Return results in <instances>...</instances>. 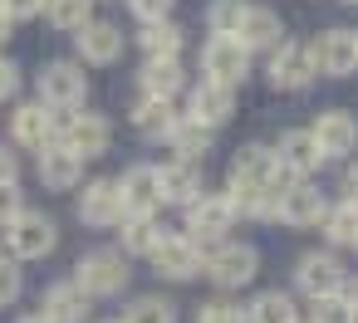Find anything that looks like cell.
Masks as SVG:
<instances>
[{"label":"cell","instance_id":"1","mask_svg":"<svg viewBox=\"0 0 358 323\" xmlns=\"http://www.w3.org/2000/svg\"><path fill=\"white\" fill-rule=\"evenodd\" d=\"M128 279H133L128 255L113 250V245H99V250L79 255V264H74V284H79L89 299H113V294L128 289Z\"/></svg>","mask_w":358,"mask_h":323},{"label":"cell","instance_id":"2","mask_svg":"<svg viewBox=\"0 0 358 323\" xmlns=\"http://www.w3.org/2000/svg\"><path fill=\"white\" fill-rule=\"evenodd\" d=\"M55 142L79 162H94L113 147V123L103 113H55Z\"/></svg>","mask_w":358,"mask_h":323},{"label":"cell","instance_id":"3","mask_svg":"<svg viewBox=\"0 0 358 323\" xmlns=\"http://www.w3.org/2000/svg\"><path fill=\"white\" fill-rule=\"evenodd\" d=\"M221 294H236V289H245L255 274H260V250L250 245V240H221V245H211L206 250V269H201Z\"/></svg>","mask_w":358,"mask_h":323},{"label":"cell","instance_id":"4","mask_svg":"<svg viewBox=\"0 0 358 323\" xmlns=\"http://www.w3.org/2000/svg\"><path fill=\"white\" fill-rule=\"evenodd\" d=\"M35 84H40V103L50 113H74L89 98V74H84L79 59H50Z\"/></svg>","mask_w":358,"mask_h":323},{"label":"cell","instance_id":"5","mask_svg":"<svg viewBox=\"0 0 358 323\" xmlns=\"http://www.w3.org/2000/svg\"><path fill=\"white\" fill-rule=\"evenodd\" d=\"M231 230H236V206L226 201V191H201V201L187 206V225H182V235L196 240L201 250L231 240Z\"/></svg>","mask_w":358,"mask_h":323},{"label":"cell","instance_id":"6","mask_svg":"<svg viewBox=\"0 0 358 323\" xmlns=\"http://www.w3.org/2000/svg\"><path fill=\"white\" fill-rule=\"evenodd\" d=\"M201 79L226 84V89H241L250 79V50L236 35H211L201 45Z\"/></svg>","mask_w":358,"mask_h":323},{"label":"cell","instance_id":"7","mask_svg":"<svg viewBox=\"0 0 358 323\" xmlns=\"http://www.w3.org/2000/svg\"><path fill=\"white\" fill-rule=\"evenodd\" d=\"M348 284V269H343V260L334 255V250H304L299 260H294V289L304 294V299H329V294H338Z\"/></svg>","mask_w":358,"mask_h":323},{"label":"cell","instance_id":"8","mask_svg":"<svg viewBox=\"0 0 358 323\" xmlns=\"http://www.w3.org/2000/svg\"><path fill=\"white\" fill-rule=\"evenodd\" d=\"M6 240H10V255H15V260H45V255L59 245V225H55V216L25 206V211L6 225Z\"/></svg>","mask_w":358,"mask_h":323},{"label":"cell","instance_id":"9","mask_svg":"<svg viewBox=\"0 0 358 323\" xmlns=\"http://www.w3.org/2000/svg\"><path fill=\"white\" fill-rule=\"evenodd\" d=\"M265 79H270V89H280V93H299V89H309V84L319 79V74H314V59H309V45H299V40H280V45L270 50Z\"/></svg>","mask_w":358,"mask_h":323},{"label":"cell","instance_id":"10","mask_svg":"<svg viewBox=\"0 0 358 323\" xmlns=\"http://www.w3.org/2000/svg\"><path fill=\"white\" fill-rule=\"evenodd\" d=\"M309 137L314 147L324 152V162H343L358 152V118L348 108H324L314 123H309Z\"/></svg>","mask_w":358,"mask_h":323},{"label":"cell","instance_id":"11","mask_svg":"<svg viewBox=\"0 0 358 323\" xmlns=\"http://www.w3.org/2000/svg\"><path fill=\"white\" fill-rule=\"evenodd\" d=\"M148 260H152V269H157L162 279H172V284H187V279H196V274L206 269V250H201L196 240H187L182 230H167V240H162Z\"/></svg>","mask_w":358,"mask_h":323},{"label":"cell","instance_id":"12","mask_svg":"<svg viewBox=\"0 0 358 323\" xmlns=\"http://www.w3.org/2000/svg\"><path fill=\"white\" fill-rule=\"evenodd\" d=\"M309 59H314V74H324V79H348V74H358V40H353V30H324V35H314L309 40Z\"/></svg>","mask_w":358,"mask_h":323},{"label":"cell","instance_id":"13","mask_svg":"<svg viewBox=\"0 0 358 323\" xmlns=\"http://www.w3.org/2000/svg\"><path fill=\"white\" fill-rule=\"evenodd\" d=\"M324 211H329V196H324L314 181H289V186L280 191V201H275V220L289 225V230H309V225H319Z\"/></svg>","mask_w":358,"mask_h":323},{"label":"cell","instance_id":"14","mask_svg":"<svg viewBox=\"0 0 358 323\" xmlns=\"http://www.w3.org/2000/svg\"><path fill=\"white\" fill-rule=\"evenodd\" d=\"M182 118H192V123H196V128H206V133L226 128V123L236 118V89L201 79V84L192 89V98H187V113H182Z\"/></svg>","mask_w":358,"mask_h":323},{"label":"cell","instance_id":"15","mask_svg":"<svg viewBox=\"0 0 358 323\" xmlns=\"http://www.w3.org/2000/svg\"><path fill=\"white\" fill-rule=\"evenodd\" d=\"M118 181V196H123V216H157L162 211V191H157V167L152 162H133Z\"/></svg>","mask_w":358,"mask_h":323},{"label":"cell","instance_id":"16","mask_svg":"<svg viewBox=\"0 0 358 323\" xmlns=\"http://www.w3.org/2000/svg\"><path fill=\"white\" fill-rule=\"evenodd\" d=\"M275 162H280V172H285V176L309 181V176L324 167V152L314 147L309 128H285V133H280V142H275Z\"/></svg>","mask_w":358,"mask_h":323},{"label":"cell","instance_id":"17","mask_svg":"<svg viewBox=\"0 0 358 323\" xmlns=\"http://www.w3.org/2000/svg\"><path fill=\"white\" fill-rule=\"evenodd\" d=\"M79 220L94 225V230H113L123 220V196H118V181L113 176H94L79 191Z\"/></svg>","mask_w":358,"mask_h":323},{"label":"cell","instance_id":"18","mask_svg":"<svg viewBox=\"0 0 358 323\" xmlns=\"http://www.w3.org/2000/svg\"><path fill=\"white\" fill-rule=\"evenodd\" d=\"M236 40L250 50V54H270L280 40H285V20H280V10H270V6H245V15H241V25H236Z\"/></svg>","mask_w":358,"mask_h":323},{"label":"cell","instance_id":"19","mask_svg":"<svg viewBox=\"0 0 358 323\" xmlns=\"http://www.w3.org/2000/svg\"><path fill=\"white\" fill-rule=\"evenodd\" d=\"M157 191H162V206H182V211H187V206L201 201V191H206V186H201V167H196V162H177V157L162 162V167H157Z\"/></svg>","mask_w":358,"mask_h":323},{"label":"cell","instance_id":"20","mask_svg":"<svg viewBox=\"0 0 358 323\" xmlns=\"http://www.w3.org/2000/svg\"><path fill=\"white\" fill-rule=\"evenodd\" d=\"M89 313H94V299L74 279L50 284L45 299H40V318H50V323H89Z\"/></svg>","mask_w":358,"mask_h":323},{"label":"cell","instance_id":"21","mask_svg":"<svg viewBox=\"0 0 358 323\" xmlns=\"http://www.w3.org/2000/svg\"><path fill=\"white\" fill-rule=\"evenodd\" d=\"M74 50H79V64H113L123 54V30L113 20H89L79 35H74Z\"/></svg>","mask_w":358,"mask_h":323},{"label":"cell","instance_id":"22","mask_svg":"<svg viewBox=\"0 0 358 323\" xmlns=\"http://www.w3.org/2000/svg\"><path fill=\"white\" fill-rule=\"evenodd\" d=\"M10 137L20 142V147H30V152H45L50 142H55V113L35 98V103H20L15 113H10Z\"/></svg>","mask_w":358,"mask_h":323},{"label":"cell","instance_id":"23","mask_svg":"<svg viewBox=\"0 0 358 323\" xmlns=\"http://www.w3.org/2000/svg\"><path fill=\"white\" fill-rule=\"evenodd\" d=\"M182 89H187L182 59H143V69H138V93H143V98H167V103H177Z\"/></svg>","mask_w":358,"mask_h":323},{"label":"cell","instance_id":"24","mask_svg":"<svg viewBox=\"0 0 358 323\" xmlns=\"http://www.w3.org/2000/svg\"><path fill=\"white\" fill-rule=\"evenodd\" d=\"M177 123H182V113H177V103H167V98H138V103H133V128H138V137H148V142H167Z\"/></svg>","mask_w":358,"mask_h":323},{"label":"cell","instance_id":"25","mask_svg":"<svg viewBox=\"0 0 358 323\" xmlns=\"http://www.w3.org/2000/svg\"><path fill=\"white\" fill-rule=\"evenodd\" d=\"M40 181H45V191H74L84 181V162L74 152H64L59 142H50L40 152Z\"/></svg>","mask_w":358,"mask_h":323},{"label":"cell","instance_id":"26","mask_svg":"<svg viewBox=\"0 0 358 323\" xmlns=\"http://www.w3.org/2000/svg\"><path fill=\"white\" fill-rule=\"evenodd\" d=\"M118 235H123V255H128V260H133V255L148 260V255L167 240V230H162L157 216H123V220H118Z\"/></svg>","mask_w":358,"mask_h":323},{"label":"cell","instance_id":"27","mask_svg":"<svg viewBox=\"0 0 358 323\" xmlns=\"http://www.w3.org/2000/svg\"><path fill=\"white\" fill-rule=\"evenodd\" d=\"M299 303L289 289H260L250 303H245V323H299Z\"/></svg>","mask_w":358,"mask_h":323},{"label":"cell","instance_id":"28","mask_svg":"<svg viewBox=\"0 0 358 323\" xmlns=\"http://www.w3.org/2000/svg\"><path fill=\"white\" fill-rule=\"evenodd\" d=\"M138 50H143V59H182V50H187V30H182L177 20L143 25V30H138Z\"/></svg>","mask_w":358,"mask_h":323},{"label":"cell","instance_id":"29","mask_svg":"<svg viewBox=\"0 0 358 323\" xmlns=\"http://www.w3.org/2000/svg\"><path fill=\"white\" fill-rule=\"evenodd\" d=\"M319 230H324V240H329L334 255H338V250H353V245H358V206H348V201H329Z\"/></svg>","mask_w":358,"mask_h":323},{"label":"cell","instance_id":"30","mask_svg":"<svg viewBox=\"0 0 358 323\" xmlns=\"http://www.w3.org/2000/svg\"><path fill=\"white\" fill-rule=\"evenodd\" d=\"M211 137L216 133H206V128H196L192 118H182L177 128H172V137H167V147L177 152V162H206V152H211Z\"/></svg>","mask_w":358,"mask_h":323},{"label":"cell","instance_id":"31","mask_svg":"<svg viewBox=\"0 0 358 323\" xmlns=\"http://www.w3.org/2000/svg\"><path fill=\"white\" fill-rule=\"evenodd\" d=\"M45 20L64 35H79L94 20V0H45Z\"/></svg>","mask_w":358,"mask_h":323},{"label":"cell","instance_id":"32","mask_svg":"<svg viewBox=\"0 0 358 323\" xmlns=\"http://www.w3.org/2000/svg\"><path fill=\"white\" fill-rule=\"evenodd\" d=\"M123 323H177V303L167 294H138L123 308Z\"/></svg>","mask_w":358,"mask_h":323},{"label":"cell","instance_id":"33","mask_svg":"<svg viewBox=\"0 0 358 323\" xmlns=\"http://www.w3.org/2000/svg\"><path fill=\"white\" fill-rule=\"evenodd\" d=\"M245 6H250V0H211V6H206V30L211 35H236Z\"/></svg>","mask_w":358,"mask_h":323},{"label":"cell","instance_id":"34","mask_svg":"<svg viewBox=\"0 0 358 323\" xmlns=\"http://www.w3.org/2000/svg\"><path fill=\"white\" fill-rule=\"evenodd\" d=\"M192 323H245V303H236V299H226V294H216V299H206V303H196V313H192Z\"/></svg>","mask_w":358,"mask_h":323},{"label":"cell","instance_id":"35","mask_svg":"<svg viewBox=\"0 0 358 323\" xmlns=\"http://www.w3.org/2000/svg\"><path fill=\"white\" fill-rule=\"evenodd\" d=\"M304 323H358V313L343 303V294H329V299H309Z\"/></svg>","mask_w":358,"mask_h":323},{"label":"cell","instance_id":"36","mask_svg":"<svg viewBox=\"0 0 358 323\" xmlns=\"http://www.w3.org/2000/svg\"><path fill=\"white\" fill-rule=\"evenodd\" d=\"M172 6H177V0H128V10L138 15V25H162V20H172Z\"/></svg>","mask_w":358,"mask_h":323},{"label":"cell","instance_id":"37","mask_svg":"<svg viewBox=\"0 0 358 323\" xmlns=\"http://www.w3.org/2000/svg\"><path fill=\"white\" fill-rule=\"evenodd\" d=\"M15 299H20V264L0 255V308L15 303Z\"/></svg>","mask_w":358,"mask_h":323},{"label":"cell","instance_id":"38","mask_svg":"<svg viewBox=\"0 0 358 323\" xmlns=\"http://www.w3.org/2000/svg\"><path fill=\"white\" fill-rule=\"evenodd\" d=\"M20 211H25V191H20V181L0 186V230H6V225H10Z\"/></svg>","mask_w":358,"mask_h":323},{"label":"cell","instance_id":"39","mask_svg":"<svg viewBox=\"0 0 358 323\" xmlns=\"http://www.w3.org/2000/svg\"><path fill=\"white\" fill-rule=\"evenodd\" d=\"M0 15H6L10 25L15 20H35V15H45V0H0Z\"/></svg>","mask_w":358,"mask_h":323},{"label":"cell","instance_id":"40","mask_svg":"<svg viewBox=\"0 0 358 323\" xmlns=\"http://www.w3.org/2000/svg\"><path fill=\"white\" fill-rule=\"evenodd\" d=\"M15 89H20V64L0 54V103H6V98H15Z\"/></svg>","mask_w":358,"mask_h":323},{"label":"cell","instance_id":"41","mask_svg":"<svg viewBox=\"0 0 358 323\" xmlns=\"http://www.w3.org/2000/svg\"><path fill=\"white\" fill-rule=\"evenodd\" d=\"M10 181H20V157L10 147H0V186H10Z\"/></svg>","mask_w":358,"mask_h":323},{"label":"cell","instance_id":"42","mask_svg":"<svg viewBox=\"0 0 358 323\" xmlns=\"http://www.w3.org/2000/svg\"><path fill=\"white\" fill-rule=\"evenodd\" d=\"M338 201L358 206V162H348V172H343V196H338Z\"/></svg>","mask_w":358,"mask_h":323},{"label":"cell","instance_id":"43","mask_svg":"<svg viewBox=\"0 0 358 323\" xmlns=\"http://www.w3.org/2000/svg\"><path fill=\"white\" fill-rule=\"evenodd\" d=\"M338 294H343V303H348V308L358 313V274H348V284H343Z\"/></svg>","mask_w":358,"mask_h":323},{"label":"cell","instance_id":"44","mask_svg":"<svg viewBox=\"0 0 358 323\" xmlns=\"http://www.w3.org/2000/svg\"><path fill=\"white\" fill-rule=\"evenodd\" d=\"M6 40H10V20H6V15H0V45H6Z\"/></svg>","mask_w":358,"mask_h":323},{"label":"cell","instance_id":"45","mask_svg":"<svg viewBox=\"0 0 358 323\" xmlns=\"http://www.w3.org/2000/svg\"><path fill=\"white\" fill-rule=\"evenodd\" d=\"M15 323H50V318H40V313H25V318H15Z\"/></svg>","mask_w":358,"mask_h":323},{"label":"cell","instance_id":"46","mask_svg":"<svg viewBox=\"0 0 358 323\" xmlns=\"http://www.w3.org/2000/svg\"><path fill=\"white\" fill-rule=\"evenodd\" d=\"M103 323H123V318H103Z\"/></svg>","mask_w":358,"mask_h":323},{"label":"cell","instance_id":"47","mask_svg":"<svg viewBox=\"0 0 358 323\" xmlns=\"http://www.w3.org/2000/svg\"><path fill=\"white\" fill-rule=\"evenodd\" d=\"M343 6H358V0H343Z\"/></svg>","mask_w":358,"mask_h":323},{"label":"cell","instance_id":"48","mask_svg":"<svg viewBox=\"0 0 358 323\" xmlns=\"http://www.w3.org/2000/svg\"><path fill=\"white\" fill-rule=\"evenodd\" d=\"M353 40H358V30H353Z\"/></svg>","mask_w":358,"mask_h":323},{"label":"cell","instance_id":"49","mask_svg":"<svg viewBox=\"0 0 358 323\" xmlns=\"http://www.w3.org/2000/svg\"><path fill=\"white\" fill-rule=\"evenodd\" d=\"M299 323H304V318H299Z\"/></svg>","mask_w":358,"mask_h":323},{"label":"cell","instance_id":"50","mask_svg":"<svg viewBox=\"0 0 358 323\" xmlns=\"http://www.w3.org/2000/svg\"><path fill=\"white\" fill-rule=\"evenodd\" d=\"M353 250H358V245H353Z\"/></svg>","mask_w":358,"mask_h":323}]
</instances>
